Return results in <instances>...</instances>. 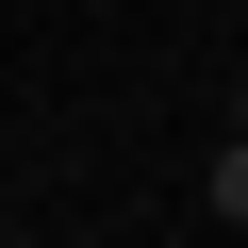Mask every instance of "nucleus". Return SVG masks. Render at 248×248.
I'll return each mask as SVG.
<instances>
[{
  "mask_svg": "<svg viewBox=\"0 0 248 248\" xmlns=\"http://www.w3.org/2000/svg\"><path fill=\"white\" fill-rule=\"evenodd\" d=\"M199 199H215V215L248 232V133H215V166H199Z\"/></svg>",
  "mask_w": 248,
  "mask_h": 248,
  "instance_id": "1",
  "label": "nucleus"
},
{
  "mask_svg": "<svg viewBox=\"0 0 248 248\" xmlns=\"http://www.w3.org/2000/svg\"><path fill=\"white\" fill-rule=\"evenodd\" d=\"M232 133H248V66H232Z\"/></svg>",
  "mask_w": 248,
  "mask_h": 248,
  "instance_id": "2",
  "label": "nucleus"
},
{
  "mask_svg": "<svg viewBox=\"0 0 248 248\" xmlns=\"http://www.w3.org/2000/svg\"><path fill=\"white\" fill-rule=\"evenodd\" d=\"M166 248H199V232H166Z\"/></svg>",
  "mask_w": 248,
  "mask_h": 248,
  "instance_id": "3",
  "label": "nucleus"
}]
</instances>
